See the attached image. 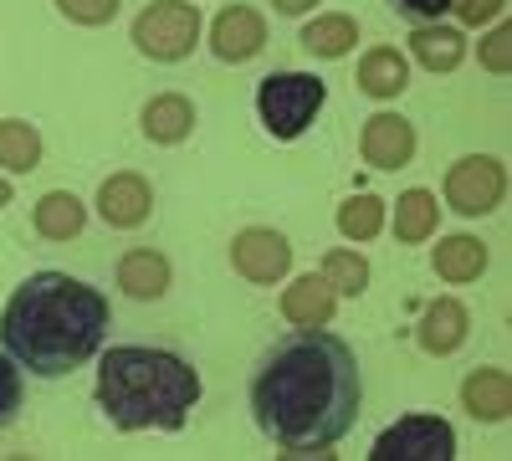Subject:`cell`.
<instances>
[{
  "instance_id": "obj_1",
  "label": "cell",
  "mask_w": 512,
  "mask_h": 461,
  "mask_svg": "<svg viewBox=\"0 0 512 461\" xmlns=\"http://www.w3.org/2000/svg\"><path fill=\"white\" fill-rule=\"evenodd\" d=\"M359 359L323 328H297L277 339L251 374V415L267 441L292 456L338 446L359 421Z\"/></svg>"
},
{
  "instance_id": "obj_2",
  "label": "cell",
  "mask_w": 512,
  "mask_h": 461,
  "mask_svg": "<svg viewBox=\"0 0 512 461\" xmlns=\"http://www.w3.org/2000/svg\"><path fill=\"white\" fill-rule=\"evenodd\" d=\"M103 333L108 298L67 272H31L0 313V344L36 380H62L82 369L103 349Z\"/></svg>"
},
{
  "instance_id": "obj_3",
  "label": "cell",
  "mask_w": 512,
  "mask_h": 461,
  "mask_svg": "<svg viewBox=\"0 0 512 461\" xmlns=\"http://www.w3.org/2000/svg\"><path fill=\"white\" fill-rule=\"evenodd\" d=\"M98 405L118 431H180L200 405V374L169 349L113 344L98 364Z\"/></svg>"
},
{
  "instance_id": "obj_4",
  "label": "cell",
  "mask_w": 512,
  "mask_h": 461,
  "mask_svg": "<svg viewBox=\"0 0 512 461\" xmlns=\"http://www.w3.org/2000/svg\"><path fill=\"white\" fill-rule=\"evenodd\" d=\"M328 88L308 72H272L262 77V88H256V113H262L267 134L272 139H297L318 118Z\"/></svg>"
},
{
  "instance_id": "obj_5",
  "label": "cell",
  "mask_w": 512,
  "mask_h": 461,
  "mask_svg": "<svg viewBox=\"0 0 512 461\" xmlns=\"http://www.w3.org/2000/svg\"><path fill=\"white\" fill-rule=\"evenodd\" d=\"M200 41V11L190 0H154L134 21V47L154 62H180Z\"/></svg>"
},
{
  "instance_id": "obj_6",
  "label": "cell",
  "mask_w": 512,
  "mask_h": 461,
  "mask_svg": "<svg viewBox=\"0 0 512 461\" xmlns=\"http://www.w3.org/2000/svg\"><path fill=\"white\" fill-rule=\"evenodd\" d=\"M456 456V431L441 415H405L390 431H379L369 461H451Z\"/></svg>"
},
{
  "instance_id": "obj_7",
  "label": "cell",
  "mask_w": 512,
  "mask_h": 461,
  "mask_svg": "<svg viewBox=\"0 0 512 461\" xmlns=\"http://www.w3.org/2000/svg\"><path fill=\"white\" fill-rule=\"evenodd\" d=\"M502 190H507V175L502 164L487 159V154H466L446 170V205L456 216H487L502 205Z\"/></svg>"
},
{
  "instance_id": "obj_8",
  "label": "cell",
  "mask_w": 512,
  "mask_h": 461,
  "mask_svg": "<svg viewBox=\"0 0 512 461\" xmlns=\"http://www.w3.org/2000/svg\"><path fill=\"white\" fill-rule=\"evenodd\" d=\"M231 262H236V272H241L246 282H277V277H287V267H292V246H287L282 231L251 226V231L236 236Z\"/></svg>"
},
{
  "instance_id": "obj_9",
  "label": "cell",
  "mask_w": 512,
  "mask_h": 461,
  "mask_svg": "<svg viewBox=\"0 0 512 461\" xmlns=\"http://www.w3.org/2000/svg\"><path fill=\"white\" fill-rule=\"evenodd\" d=\"M262 47H267V21L251 6H226L210 26V52L221 62H251Z\"/></svg>"
},
{
  "instance_id": "obj_10",
  "label": "cell",
  "mask_w": 512,
  "mask_h": 461,
  "mask_svg": "<svg viewBox=\"0 0 512 461\" xmlns=\"http://www.w3.org/2000/svg\"><path fill=\"white\" fill-rule=\"evenodd\" d=\"M364 164H374V170H400V164L415 159V129H410V118L400 113H374L364 123Z\"/></svg>"
},
{
  "instance_id": "obj_11",
  "label": "cell",
  "mask_w": 512,
  "mask_h": 461,
  "mask_svg": "<svg viewBox=\"0 0 512 461\" xmlns=\"http://www.w3.org/2000/svg\"><path fill=\"white\" fill-rule=\"evenodd\" d=\"M149 211H154V190H149L144 175H128V170H123V175L103 180V190H98V216H103L108 226L134 231V226L149 221Z\"/></svg>"
},
{
  "instance_id": "obj_12",
  "label": "cell",
  "mask_w": 512,
  "mask_h": 461,
  "mask_svg": "<svg viewBox=\"0 0 512 461\" xmlns=\"http://www.w3.org/2000/svg\"><path fill=\"white\" fill-rule=\"evenodd\" d=\"M338 308V292L328 287V277L308 272V277H297L287 292H282V318L292 328H323Z\"/></svg>"
},
{
  "instance_id": "obj_13",
  "label": "cell",
  "mask_w": 512,
  "mask_h": 461,
  "mask_svg": "<svg viewBox=\"0 0 512 461\" xmlns=\"http://www.w3.org/2000/svg\"><path fill=\"white\" fill-rule=\"evenodd\" d=\"M415 344L425 349V354H456L461 344H466V308L456 303V298H436L431 308L420 313V323H415Z\"/></svg>"
},
{
  "instance_id": "obj_14",
  "label": "cell",
  "mask_w": 512,
  "mask_h": 461,
  "mask_svg": "<svg viewBox=\"0 0 512 461\" xmlns=\"http://www.w3.org/2000/svg\"><path fill=\"white\" fill-rule=\"evenodd\" d=\"M461 405L477 415V421H507V410H512V380L502 369H472L466 374V385H461Z\"/></svg>"
},
{
  "instance_id": "obj_15",
  "label": "cell",
  "mask_w": 512,
  "mask_h": 461,
  "mask_svg": "<svg viewBox=\"0 0 512 461\" xmlns=\"http://www.w3.org/2000/svg\"><path fill=\"white\" fill-rule=\"evenodd\" d=\"M410 52L420 67H431V72H456L461 57H466V36L456 26H431V21H420L415 36H410Z\"/></svg>"
},
{
  "instance_id": "obj_16",
  "label": "cell",
  "mask_w": 512,
  "mask_h": 461,
  "mask_svg": "<svg viewBox=\"0 0 512 461\" xmlns=\"http://www.w3.org/2000/svg\"><path fill=\"white\" fill-rule=\"evenodd\" d=\"M359 93L369 98H400L410 88V62L395 52V47H374L364 62H359Z\"/></svg>"
},
{
  "instance_id": "obj_17",
  "label": "cell",
  "mask_w": 512,
  "mask_h": 461,
  "mask_svg": "<svg viewBox=\"0 0 512 461\" xmlns=\"http://www.w3.org/2000/svg\"><path fill=\"white\" fill-rule=\"evenodd\" d=\"M195 129V103L180 93H159L144 103V139L154 144H180Z\"/></svg>"
},
{
  "instance_id": "obj_18",
  "label": "cell",
  "mask_w": 512,
  "mask_h": 461,
  "mask_svg": "<svg viewBox=\"0 0 512 461\" xmlns=\"http://www.w3.org/2000/svg\"><path fill=\"white\" fill-rule=\"evenodd\" d=\"M118 287L139 303H154L169 287V262L159 257V251H128V257L118 262Z\"/></svg>"
},
{
  "instance_id": "obj_19",
  "label": "cell",
  "mask_w": 512,
  "mask_h": 461,
  "mask_svg": "<svg viewBox=\"0 0 512 461\" xmlns=\"http://www.w3.org/2000/svg\"><path fill=\"white\" fill-rule=\"evenodd\" d=\"M431 267L436 277L446 282H477L487 272V246L477 236H446L436 251H431Z\"/></svg>"
},
{
  "instance_id": "obj_20",
  "label": "cell",
  "mask_w": 512,
  "mask_h": 461,
  "mask_svg": "<svg viewBox=\"0 0 512 461\" xmlns=\"http://www.w3.org/2000/svg\"><path fill=\"white\" fill-rule=\"evenodd\" d=\"M82 221H88V211H82V200L72 190H52L36 200V231L47 241H72L82 231Z\"/></svg>"
},
{
  "instance_id": "obj_21",
  "label": "cell",
  "mask_w": 512,
  "mask_h": 461,
  "mask_svg": "<svg viewBox=\"0 0 512 461\" xmlns=\"http://www.w3.org/2000/svg\"><path fill=\"white\" fill-rule=\"evenodd\" d=\"M436 221H441V205L431 190H405L400 205H395V236L400 241H431L436 236Z\"/></svg>"
},
{
  "instance_id": "obj_22",
  "label": "cell",
  "mask_w": 512,
  "mask_h": 461,
  "mask_svg": "<svg viewBox=\"0 0 512 461\" xmlns=\"http://www.w3.org/2000/svg\"><path fill=\"white\" fill-rule=\"evenodd\" d=\"M359 41V21L354 16H318L303 26V47L308 57H349Z\"/></svg>"
},
{
  "instance_id": "obj_23",
  "label": "cell",
  "mask_w": 512,
  "mask_h": 461,
  "mask_svg": "<svg viewBox=\"0 0 512 461\" xmlns=\"http://www.w3.org/2000/svg\"><path fill=\"white\" fill-rule=\"evenodd\" d=\"M0 164L11 175H31L41 164V134L31 129L26 118H6L0 123Z\"/></svg>"
},
{
  "instance_id": "obj_24",
  "label": "cell",
  "mask_w": 512,
  "mask_h": 461,
  "mask_svg": "<svg viewBox=\"0 0 512 461\" xmlns=\"http://www.w3.org/2000/svg\"><path fill=\"white\" fill-rule=\"evenodd\" d=\"M379 226H384V200L379 195H354V200L338 205V231L349 241H369V236H379Z\"/></svg>"
},
{
  "instance_id": "obj_25",
  "label": "cell",
  "mask_w": 512,
  "mask_h": 461,
  "mask_svg": "<svg viewBox=\"0 0 512 461\" xmlns=\"http://www.w3.org/2000/svg\"><path fill=\"white\" fill-rule=\"evenodd\" d=\"M323 277H328L333 292L359 298V292L369 287V262L359 257V251H328V257H323Z\"/></svg>"
},
{
  "instance_id": "obj_26",
  "label": "cell",
  "mask_w": 512,
  "mask_h": 461,
  "mask_svg": "<svg viewBox=\"0 0 512 461\" xmlns=\"http://www.w3.org/2000/svg\"><path fill=\"white\" fill-rule=\"evenodd\" d=\"M16 410H21V364L0 354V431L16 421Z\"/></svg>"
},
{
  "instance_id": "obj_27",
  "label": "cell",
  "mask_w": 512,
  "mask_h": 461,
  "mask_svg": "<svg viewBox=\"0 0 512 461\" xmlns=\"http://www.w3.org/2000/svg\"><path fill=\"white\" fill-rule=\"evenodd\" d=\"M57 11L77 26H103L118 16V0H57Z\"/></svg>"
},
{
  "instance_id": "obj_28",
  "label": "cell",
  "mask_w": 512,
  "mask_h": 461,
  "mask_svg": "<svg viewBox=\"0 0 512 461\" xmlns=\"http://www.w3.org/2000/svg\"><path fill=\"white\" fill-rule=\"evenodd\" d=\"M507 62H512V31L507 26H497V31H487V41H482V67L487 72H507Z\"/></svg>"
},
{
  "instance_id": "obj_29",
  "label": "cell",
  "mask_w": 512,
  "mask_h": 461,
  "mask_svg": "<svg viewBox=\"0 0 512 461\" xmlns=\"http://www.w3.org/2000/svg\"><path fill=\"white\" fill-rule=\"evenodd\" d=\"M451 6H456L461 26H482V21L502 16V6H507V0H451Z\"/></svg>"
},
{
  "instance_id": "obj_30",
  "label": "cell",
  "mask_w": 512,
  "mask_h": 461,
  "mask_svg": "<svg viewBox=\"0 0 512 461\" xmlns=\"http://www.w3.org/2000/svg\"><path fill=\"white\" fill-rule=\"evenodd\" d=\"M390 6L405 16V21H441V11H451V0H390Z\"/></svg>"
},
{
  "instance_id": "obj_31",
  "label": "cell",
  "mask_w": 512,
  "mask_h": 461,
  "mask_svg": "<svg viewBox=\"0 0 512 461\" xmlns=\"http://www.w3.org/2000/svg\"><path fill=\"white\" fill-rule=\"evenodd\" d=\"M272 6L282 11V16H303V11H313L318 0H272Z\"/></svg>"
},
{
  "instance_id": "obj_32",
  "label": "cell",
  "mask_w": 512,
  "mask_h": 461,
  "mask_svg": "<svg viewBox=\"0 0 512 461\" xmlns=\"http://www.w3.org/2000/svg\"><path fill=\"white\" fill-rule=\"evenodd\" d=\"M0 205H11V180H0Z\"/></svg>"
}]
</instances>
